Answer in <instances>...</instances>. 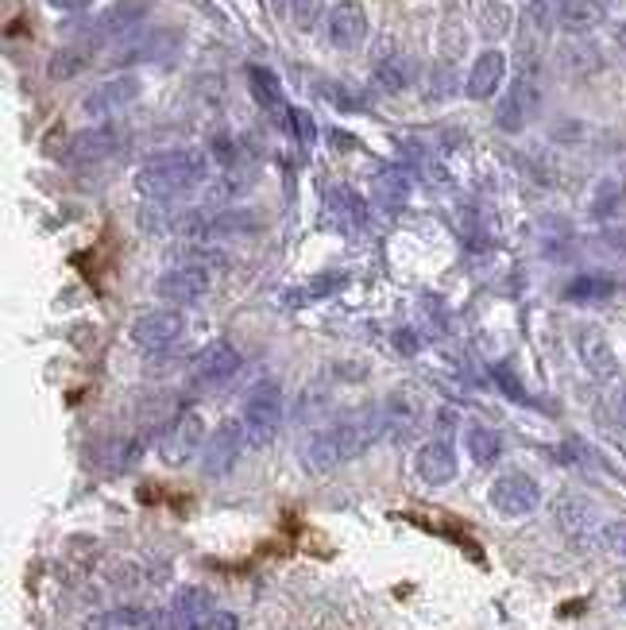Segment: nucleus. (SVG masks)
I'll list each match as a JSON object with an SVG mask.
<instances>
[{"instance_id":"obj_9","label":"nucleus","mask_w":626,"mask_h":630,"mask_svg":"<svg viewBox=\"0 0 626 630\" xmlns=\"http://www.w3.org/2000/svg\"><path fill=\"white\" fill-rule=\"evenodd\" d=\"M371 23H368V8L360 0H337L325 16V39H329L337 51H356L368 39Z\"/></svg>"},{"instance_id":"obj_25","label":"nucleus","mask_w":626,"mask_h":630,"mask_svg":"<svg viewBox=\"0 0 626 630\" xmlns=\"http://www.w3.org/2000/svg\"><path fill=\"white\" fill-rule=\"evenodd\" d=\"M557 62H560V70H565V74H573V78H588V74H596V70L604 67L596 43H588V39H580V36H576L573 43L560 47Z\"/></svg>"},{"instance_id":"obj_27","label":"nucleus","mask_w":626,"mask_h":630,"mask_svg":"<svg viewBox=\"0 0 626 630\" xmlns=\"http://www.w3.org/2000/svg\"><path fill=\"white\" fill-rule=\"evenodd\" d=\"M615 294V282L607 274H576L565 287L568 302H604V298Z\"/></svg>"},{"instance_id":"obj_2","label":"nucleus","mask_w":626,"mask_h":630,"mask_svg":"<svg viewBox=\"0 0 626 630\" xmlns=\"http://www.w3.org/2000/svg\"><path fill=\"white\" fill-rule=\"evenodd\" d=\"M213 156L201 148H170L148 156L132 174V186L148 201H175L206 186Z\"/></svg>"},{"instance_id":"obj_8","label":"nucleus","mask_w":626,"mask_h":630,"mask_svg":"<svg viewBox=\"0 0 626 630\" xmlns=\"http://www.w3.org/2000/svg\"><path fill=\"white\" fill-rule=\"evenodd\" d=\"M140 93H143V82L136 74H112L81 97V112H86L89 120H105L112 117V112L128 109Z\"/></svg>"},{"instance_id":"obj_15","label":"nucleus","mask_w":626,"mask_h":630,"mask_svg":"<svg viewBox=\"0 0 626 630\" xmlns=\"http://www.w3.org/2000/svg\"><path fill=\"white\" fill-rule=\"evenodd\" d=\"M576 352H580V363L588 368V376L599 379V383H607V379L619 376V357H615L612 341H607L596 326L576 329Z\"/></svg>"},{"instance_id":"obj_32","label":"nucleus","mask_w":626,"mask_h":630,"mask_svg":"<svg viewBox=\"0 0 626 630\" xmlns=\"http://www.w3.org/2000/svg\"><path fill=\"white\" fill-rule=\"evenodd\" d=\"M287 128L298 136V143H302V148H314L317 132H314V117H310V112H306V109H290Z\"/></svg>"},{"instance_id":"obj_34","label":"nucleus","mask_w":626,"mask_h":630,"mask_svg":"<svg viewBox=\"0 0 626 630\" xmlns=\"http://www.w3.org/2000/svg\"><path fill=\"white\" fill-rule=\"evenodd\" d=\"M599 541H604L615 557L626 561V522H604V527H599Z\"/></svg>"},{"instance_id":"obj_39","label":"nucleus","mask_w":626,"mask_h":630,"mask_svg":"<svg viewBox=\"0 0 626 630\" xmlns=\"http://www.w3.org/2000/svg\"><path fill=\"white\" fill-rule=\"evenodd\" d=\"M279 4H282V0H279Z\"/></svg>"},{"instance_id":"obj_5","label":"nucleus","mask_w":626,"mask_h":630,"mask_svg":"<svg viewBox=\"0 0 626 630\" xmlns=\"http://www.w3.org/2000/svg\"><path fill=\"white\" fill-rule=\"evenodd\" d=\"M487 503L503 514V519H526L541 507V483L523 468H507L491 480L487 488Z\"/></svg>"},{"instance_id":"obj_6","label":"nucleus","mask_w":626,"mask_h":630,"mask_svg":"<svg viewBox=\"0 0 626 630\" xmlns=\"http://www.w3.org/2000/svg\"><path fill=\"white\" fill-rule=\"evenodd\" d=\"M206 418L198 410H182V414L170 418V426L159 438V460L170 468H182L206 449Z\"/></svg>"},{"instance_id":"obj_13","label":"nucleus","mask_w":626,"mask_h":630,"mask_svg":"<svg viewBox=\"0 0 626 630\" xmlns=\"http://www.w3.org/2000/svg\"><path fill=\"white\" fill-rule=\"evenodd\" d=\"M244 446H248V438H244V426L236 422V418L217 426V430L209 433V441H206V457H201L206 476H229L236 468V460H240Z\"/></svg>"},{"instance_id":"obj_4","label":"nucleus","mask_w":626,"mask_h":630,"mask_svg":"<svg viewBox=\"0 0 626 630\" xmlns=\"http://www.w3.org/2000/svg\"><path fill=\"white\" fill-rule=\"evenodd\" d=\"M541 112V86H538V67H518L510 90L503 93L499 109H495V124L507 136L523 132L534 117Z\"/></svg>"},{"instance_id":"obj_26","label":"nucleus","mask_w":626,"mask_h":630,"mask_svg":"<svg viewBox=\"0 0 626 630\" xmlns=\"http://www.w3.org/2000/svg\"><path fill=\"white\" fill-rule=\"evenodd\" d=\"M465 452L471 457V464H495V460L503 457V438H499V430H491V426H484V422H476V426H468L465 430Z\"/></svg>"},{"instance_id":"obj_22","label":"nucleus","mask_w":626,"mask_h":630,"mask_svg":"<svg viewBox=\"0 0 626 630\" xmlns=\"http://www.w3.org/2000/svg\"><path fill=\"white\" fill-rule=\"evenodd\" d=\"M93 43H67L59 47V51L51 54V62H47V74H51V82H70V78H78L81 70H89V62H93Z\"/></svg>"},{"instance_id":"obj_21","label":"nucleus","mask_w":626,"mask_h":630,"mask_svg":"<svg viewBox=\"0 0 626 630\" xmlns=\"http://www.w3.org/2000/svg\"><path fill=\"white\" fill-rule=\"evenodd\" d=\"M414 82H418V67H414L410 54L391 51L376 62V86L384 93H403V90H410Z\"/></svg>"},{"instance_id":"obj_11","label":"nucleus","mask_w":626,"mask_h":630,"mask_svg":"<svg viewBox=\"0 0 626 630\" xmlns=\"http://www.w3.org/2000/svg\"><path fill=\"white\" fill-rule=\"evenodd\" d=\"M209 268H190V263H175L156 279V294L170 306H193L209 294Z\"/></svg>"},{"instance_id":"obj_24","label":"nucleus","mask_w":626,"mask_h":630,"mask_svg":"<svg viewBox=\"0 0 626 630\" xmlns=\"http://www.w3.org/2000/svg\"><path fill=\"white\" fill-rule=\"evenodd\" d=\"M384 414H387V430H391V426H395L398 433H410L414 426L421 422V414H426V407H421V399L410 391V387H398V391L391 394V399H387Z\"/></svg>"},{"instance_id":"obj_12","label":"nucleus","mask_w":626,"mask_h":630,"mask_svg":"<svg viewBox=\"0 0 626 630\" xmlns=\"http://www.w3.org/2000/svg\"><path fill=\"white\" fill-rule=\"evenodd\" d=\"M414 472H418V480L429 483V488H445V483H453L460 472L457 449H453L445 438L421 441L418 452H414Z\"/></svg>"},{"instance_id":"obj_18","label":"nucleus","mask_w":626,"mask_h":630,"mask_svg":"<svg viewBox=\"0 0 626 630\" xmlns=\"http://www.w3.org/2000/svg\"><path fill=\"white\" fill-rule=\"evenodd\" d=\"M553 519H557V527L565 530L568 538H588L592 530L599 527V511L592 499L576 496V491H565V496H557V503H553Z\"/></svg>"},{"instance_id":"obj_31","label":"nucleus","mask_w":626,"mask_h":630,"mask_svg":"<svg viewBox=\"0 0 626 630\" xmlns=\"http://www.w3.org/2000/svg\"><path fill=\"white\" fill-rule=\"evenodd\" d=\"M287 4H290V20H295V28H302V31H310L325 12V0H287Z\"/></svg>"},{"instance_id":"obj_16","label":"nucleus","mask_w":626,"mask_h":630,"mask_svg":"<svg viewBox=\"0 0 626 630\" xmlns=\"http://www.w3.org/2000/svg\"><path fill=\"white\" fill-rule=\"evenodd\" d=\"M325 221L340 232H360L368 224V206L348 186H332V190H325Z\"/></svg>"},{"instance_id":"obj_30","label":"nucleus","mask_w":626,"mask_h":630,"mask_svg":"<svg viewBox=\"0 0 626 630\" xmlns=\"http://www.w3.org/2000/svg\"><path fill=\"white\" fill-rule=\"evenodd\" d=\"M345 287V274H317L314 282H306V287H298V290H290V298L287 302L290 306H306V302H317V298H329L332 290H340Z\"/></svg>"},{"instance_id":"obj_36","label":"nucleus","mask_w":626,"mask_h":630,"mask_svg":"<svg viewBox=\"0 0 626 630\" xmlns=\"http://www.w3.org/2000/svg\"><path fill=\"white\" fill-rule=\"evenodd\" d=\"M560 4H565V0H526V8H534V12H541V16H549L553 23H557Z\"/></svg>"},{"instance_id":"obj_33","label":"nucleus","mask_w":626,"mask_h":630,"mask_svg":"<svg viewBox=\"0 0 626 630\" xmlns=\"http://www.w3.org/2000/svg\"><path fill=\"white\" fill-rule=\"evenodd\" d=\"M321 97H325V101H332V104H337V109H345V112H360V109H364V97L348 93L340 82L321 86Z\"/></svg>"},{"instance_id":"obj_38","label":"nucleus","mask_w":626,"mask_h":630,"mask_svg":"<svg viewBox=\"0 0 626 630\" xmlns=\"http://www.w3.org/2000/svg\"><path fill=\"white\" fill-rule=\"evenodd\" d=\"M615 418H619V426L626 430V383H623V391L615 394Z\"/></svg>"},{"instance_id":"obj_3","label":"nucleus","mask_w":626,"mask_h":630,"mask_svg":"<svg viewBox=\"0 0 626 630\" xmlns=\"http://www.w3.org/2000/svg\"><path fill=\"white\" fill-rule=\"evenodd\" d=\"M282 418H287V402H282V387L275 379H259L256 387L244 399V438H248V449H267L282 430Z\"/></svg>"},{"instance_id":"obj_28","label":"nucleus","mask_w":626,"mask_h":630,"mask_svg":"<svg viewBox=\"0 0 626 630\" xmlns=\"http://www.w3.org/2000/svg\"><path fill=\"white\" fill-rule=\"evenodd\" d=\"M476 23L487 39H503L510 31V23H515V12H510V4H503V0H484Z\"/></svg>"},{"instance_id":"obj_7","label":"nucleus","mask_w":626,"mask_h":630,"mask_svg":"<svg viewBox=\"0 0 626 630\" xmlns=\"http://www.w3.org/2000/svg\"><path fill=\"white\" fill-rule=\"evenodd\" d=\"M186 333V318L170 306V310H151V313H140V318L132 321V329H128V337H132L136 349L143 352H167L175 349L178 341H182Z\"/></svg>"},{"instance_id":"obj_35","label":"nucleus","mask_w":626,"mask_h":630,"mask_svg":"<svg viewBox=\"0 0 626 630\" xmlns=\"http://www.w3.org/2000/svg\"><path fill=\"white\" fill-rule=\"evenodd\" d=\"M206 630H240V619H236L232 611L213 608V611H209V619H206Z\"/></svg>"},{"instance_id":"obj_17","label":"nucleus","mask_w":626,"mask_h":630,"mask_svg":"<svg viewBox=\"0 0 626 630\" xmlns=\"http://www.w3.org/2000/svg\"><path fill=\"white\" fill-rule=\"evenodd\" d=\"M213 596L198 584H182L170 600V630H206Z\"/></svg>"},{"instance_id":"obj_29","label":"nucleus","mask_w":626,"mask_h":630,"mask_svg":"<svg viewBox=\"0 0 626 630\" xmlns=\"http://www.w3.org/2000/svg\"><path fill=\"white\" fill-rule=\"evenodd\" d=\"M406 193H410V182H406L403 171H384L376 179V198H379V206H384L387 213L406 206Z\"/></svg>"},{"instance_id":"obj_10","label":"nucleus","mask_w":626,"mask_h":630,"mask_svg":"<svg viewBox=\"0 0 626 630\" xmlns=\"http://www.w3.org/2000/svg\"><path fill=\"white\" fill-rule=\"evenodd\" d=\"M240 371V352L229 341H213L209 349H201L190 363V387L193 391H213V387L229 383Z\"/></svg>"},{"instance_id":"obj_37","label":"nucleus","mask_w":626,"mask_h":630,"mask_svg":"<svg viewBox=\"0 0 626 630\" xmlns=\"http://www.w3.org/2000/svg\"><path fill=\"white\" fill-rule=\"evenodd\" d=\"M47 4H51L54 12H86L93 0H47Z\"/></svg>"},{"instance_id":"obj_23","label":"nucleus","mask_w":626,"mask_h":630,"mask_svg":"<svg viewBox=\"0 0 626 630\" xmlns=\"http://www.w3.org/2000/svg\"><path fill=\"white\" fill-rule=\"evenodd\" d=\"M599 23H604V4L599 0H565L557 12V28H565L568 36H588Z\"/></svg>"},{"instance_id":"obj_14","label":"nucleus","mask_w":626,"mask_h":630,"mask_svg":"<svg viewBox=\"0 0 626 630\" xmlns=\"http://www.w3.org/2000/svg\"><path fill=\"white\" fill-rule=\"evenodd\" d=\"M120 140H125V136H120L112 124L81 128L74 140H70V148H67V163H74V167L105 163V159H112L120 151Z\"/></svg>"},{"instance_id":"obj_19","label":"nucleus","mask_w":626,"mask_h":630,"mask_svg":"<svg viewBox=\"0 0 626 630\" xmlns=\"http://www.w3.org/2000/svg\"><path fill=\"white\" fill-rule=\"evenodd\" d=\"M507 82V54L503 51H484L471 62L468 78H465V93L471 101H487V97L499 93V86Z\"/></svg>"},{"instance_id":"obj_20","label":"nucleus","mask_w":626,"mask_h":630,"mask_svg":"<svg viewBox=\"0 0 626 630\" xmlns=\"http://www.w3.org/2000/svg\"><path fill=\"white\" fill-rule=\"evenodd\" d=\"M248 90L251 97H256V104L264 112H271L279 124H287V117H290V109H287V97H282V82H279V74L275 70H267V67H248Z\"/></svg>"},{"instance_id":"obj_1","label":"nucleus","mask_w":626,"mask_h":630,"mask_svg":"<svg viewBox=\"0 0 626 630\" xmlns=\"http://www.w3.org/2000/svg\"><path fill=\"white\" fill-rule=\"evenodd\" d=\"M384 433H387L384 407H364L360 414H348V418H340V422L321 426L317 433H310L302 446V460L317 476L337 472V468H345L348 460L364 457Z\"/></svg>"}]
</instances>
